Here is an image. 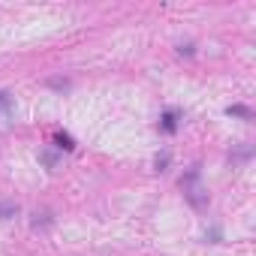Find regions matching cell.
<instances>
[{"label": "cell", "instance_id": "cell-5", "mask_svg": "<svg viewBox=\"0 0 256 256\" xmlns=\"http://www.w3.org/2000/svg\"><path fill=\"white\" fill-rule=\"evenodd\" d=\"M226 114H229V118H241V120H253V112H250L247 106H229Z\"/></svg>", "mask_w": 256, "mask_h": 256}, {"label": "cell", "instance_id": "cell-1", "mask_svg": "<svg viewBox=\"0 0 256 256\" xmlns=\"http://www.w3.org/2000/svg\"><path fill=\"white\" fill-rule=\"evenodd\" d=\"M199 169H202L199 163H196V166H190V172L181 178V190H184L187 202H190L193 208H199V211H202V208H208V193H205V187L199 184V175H202Z\"/></svg>", "mask_w": 256, "mask_h": 256}, {"label": "cell", "instance_id": "cell-7", "mask_svg": "<svg viewBox=\"0 0 256 256\" xmlns=\"http://www.w3.org/2000/svg\"><path fill=\"white\" fill-rule=\"evenodd\" d=\"M52 226V211H36L34 214V229H48Z\"/></svg>", "mask_w": 256, "mask_h": 256}, {"label": "cell", "instance_id": "cell-10", "mask_svg": "<svg viewBox=\"0 0 256 256\" xmlns=\"http://www.w3.org/2000/svg\"><path fill=\"white\" fill-rule=\"evenodd\" d=\"M178 52H181V54H187V58H190V54H193V42H187V46H178Z\"/></svg>", "mask_w": 256, "mask_h": 256}, {"label": "cell", "instance_id": "cell-8", "mask_svg": "<svg viewBox=\"0 0 256 256\" xmlns=\"http://www.w3.org/2000/svg\"><path fill=\"white\" fill-rule=\"evenodd\" d=\"M169 160H172V154H169V151L157 154V160H154V169H157V172H166V169H169Z\"/></svg>", "mask_w": 256, "mask_h": 256}, {"label": "cell", "instance_id": "cell-3", "mask_svg": "<svg viewBox=\"0 0 256 256\" xmlns=\"http://www.w3.org/2000/svg\"><path fill=\"white\" fill-rule=\"evenodd\" d=\"M54 148L58 151H76V142L70 133H54Z\"/></svg>", "mask_w": 256, "mask_h": 256}, {"label": "cell", "instance_id": "cell-2", "mask_svg": "<svg viewBox=\"0 0 256 256\" xmlns=\"http://www.w3.org/2000/svg\"><path fill=\"white\" fill-rule=\"evenodd\" d=\"M160 130H163V133H169V136H172V133H178V112H175V108H169V112L163 114Z\"/></svg>", "mask_w": 256, "mask_h": 256}, {"label": "cell", "instance_id": "cell-6", "mask_svg": "<svg viewBox=\"0 0 256 256\" xmlns=\"http://www.w3.org/2000/svg\"><path fill=\"white\" fill-rule=\"evenodd\" d=\"M18 211H22L18 202H0V220H12Z\"/></svg>", "mask_w": 256, "mask_h": 256}, {"label": "cell", "instance_id": "cell-4", "mask_svg": "<svg viewBox=\"0 0 256 256\" xmlns=\"http://www.w3.org/2000/svg\"><path fill=\"white\" fill-rule=\"evenodd\" d=\"M40 160H42L46 169H58V160H60V157H58L54 148H46V151H40Z\"/></svg>", "mask_w": 256, "mask_h": 256}, {"label": "cell", "instance_id": "cell-9", "mask_svg": "<svg viewBox=\"0 0 256 256\" xmlns=\"http://www.w3.org/2000/svg\"><path fill=\"white\" fill-rule=\"evenodd\" d=\"M208 238H211V244H217V241H220V229H217V226L208 229Z\"/></svg>", "mask_w": 256, "mask_h": 256}]
</instances>
